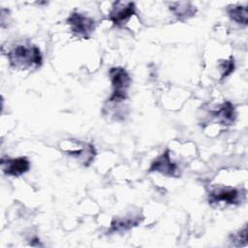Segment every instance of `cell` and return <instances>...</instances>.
I'll return each mask as SVG.
<instances>
[{
    "label": "cell",
    "instance_id": "obj_14",
    "mask_svg": "<svg viewBox=\"0 0 248 248\" xmlns=\"http://www.w3.org/2000/svg\"><path fill=\"white\" fill-rule=\"evenodd\" d=\"M219 69L221 72V79L228 78L234 70V60L233 57L231 56L227 60H221L219 63Z\"/></svg>",
    "mask_w": 248,
    "mask_h": 248
},
{
    "label": "cell",
    "instance_id": "obj_11",
    "mask_svg": "<svg viewBox=\"0 0 248 248\" xmlns=\"http://www.w3.org/2000/svg\"><path fill=\"white\" fill-rule=\"evenodd\" d=\"M170 11L179 19L185 20L194 16L197 9L190 2H173L170 6Z\"/></svg>",
    "mask_w": 248,
    "mask_h": 248
},
{
    "label": "cell",
    "instance_id": "obj_10",
    "mask_svg": "<svg viewBox=\"0 0 248 248\" xmlns=\"http://www.w3.org/2000/svg\"><path fill=\"white\" fill-rule=\"evenodd\" d=\"M140 223V216H126V217H118L112 220L110 224V228L108 230L109 233L118 232H126L133 227L138 226Z\"/></svg>",
    "mask_w": 248,
    "mask_h": 248
},
{
    "label": "cell",
    "instance_id": "obj_3",
    "mask_svg": "<svg viewBox=\"0 0 248 248\" xmlns=\"http://www.w3.org/2000/svg\"><path fill=\"white\" fill-rule=\"evenodd\" d=\"M245 196V192L230 186H217L208 193L210 204L224 203L227 205L239 204Z\"/></svg>",
    "mask_w": 248,
    "mask_h": 248
},
{
    "label": "cell",
    "instance_id": "obj_7",
    "mask_svg": "<svg viewBox=\"0 0 248 248\" xmlns=\"http://www.w3.org/2000/svg\"><path fill=\"white\" fill-rule=\"evenodd\" d=\"M75 142L78 148H75V146L71 143L70 146H63L62 150L78 159L83 166H89L96 156V150L94 148V145L82 141L75 140Z\"/></svg>",
    "mask_w": 248,
    "mask_h": 248
},
{
    "label": "cell",
    "instance_id": "obj_2",
    "mask_svg": "<svg viewBox=\"0 0 248 248\" xmlns=\"http://www.w3.org/2000/svg\"><path fill=\"white\" fill-rule=\"evenodd\" d=\"M108 76L112 85V93L108 98L109 104H119L128 98L132 78L126 69L122 67H112L108 71Z\"/></svg>",
    "mask_w": 248,
    "mask_h": 248
},
{
    "label": "cell",
    "instance_id": "obj_1",
    "mask_svg": "<svg viewBox=\"0 0 248 248\" xmlns=\"http://www.w3.org/2000/svg\"><path fill=\"white\" fill-rule=\"evenodd\" d=\"M10 66L16 70H37L43 64V55L40 48L26 41L16 44L7 52Z\"/></svg>",
    "mask_w": 248,
    "mask_h": 248
},
{
    "label": "cell",
    "instance_id": "obj_5",
    "mask_svg": "<svg viewBox=\"0 0 248 248\" xmlns=\"http://www.w3.org/2000/svg\"><path fill=\"white\" fill-rule=\"evenodd\" d=\"M149 172H159L169 177H179L180 169L178 165L171 160L170 151L166 149L160 156H158L150 165Z\"/></svg>",
    "mask_w": 248,
    "mask_h": 248
},
{
    "label": "cell",
    "instance_id": "obj_8",
    "mask_svg": "<svg viewBox=\"0 0 248 248\" xmlns=\"http://www.w3.org/2000/svg\"><path fill=\"white\" fill-rule=\"evenodd\" d=\"M1 170L4 174L9 176H20L30 170V161L27 157L17 158H2Z\"/></svg>",
    "mask_w": 248,
    "mask_h": 248
},
{
    "label": "cell",
    "instance_id": "obj_9",
    "mask_svg": "<svg viewBox=\"0 0 248 248\" xmlns=\"http://www.w3.org/2000/svg\"><path fill=\"white\" fill-rule=\"evenodd\" d=\"M210 113L215 121L223 126H231L236 119L235 108L230 101H225L216 109L211 110Z\"/></svg>",
    "mask_w": 248,
    "mask_h": 248
},
{
    "label": "cell",
    "instance_id": "obj_6",
    "mask_svg": "<svg viewBox=\"0 0 248 248\" xmlns=\"http://www.w3.org/2000/svg\"><path fill=\"white\" fill-rule=\"evenodd\" d=\"M136 14V5L134 2H114L112 9L108 14L109 20L116 27L124 26L129 19Z\"/></svg>",
    "mask_w": 248,
    "mask_h": 248
},
{
    "label": "cell",
    "instance_id": "obj_13",
    "mask_svg": "<svg viewBox=\"0 0 248 248\" xmlns=\"http://www.w3.org/2000/svg\"><path fill=\"white\" fill-rule=\"evenodd\" d=\"M230 241L234 246H245L247 244V226L245 225L241 230L231 234Z\"/></svg>",
    "mask_w": 248,
    "mask_h": 248
},
{
    "label": "cell",
    "instance_id": "obj_12",
    "mask_svg": "<svg viewBox=\"0 0 248 248\" xmlns=\"http://www.w3.org/2000/svg\"><path fill=\"white\" fill-rule=\"evenodd\" d=\"M226 12L229 17L239 25L246 26L248 23V11L246 5H230Z\"/></svg>",
    "mask_w": 248,
    "mask_h": 248
},
{
    "label": "cell",
    "instance_id": "obj_4",
    "mask_svg": "<svg viewBox=\"0 0 248 248\" xmlns=\"http://www.w3.org/2000/svg\"><path fill=\"white\" fill-rule=\"evenodd\" d=\"M71 32L77 37L89 39L96 29L95 20L78 12H73L66 20Z\"/></svg>",
    "mask_w": 248,
    "mask_h": 248
}]
</instances>
